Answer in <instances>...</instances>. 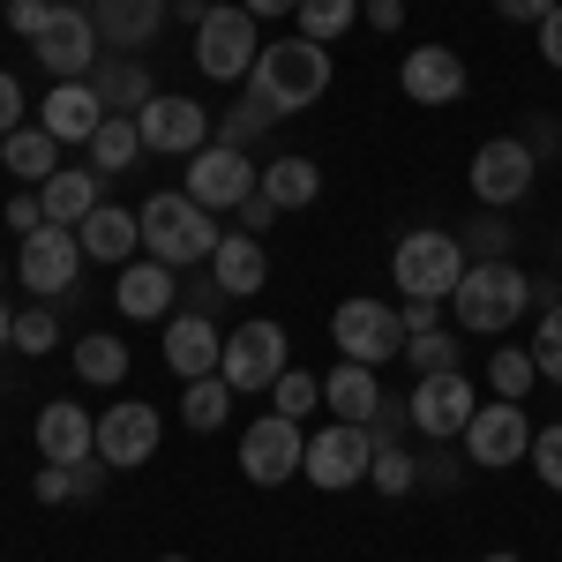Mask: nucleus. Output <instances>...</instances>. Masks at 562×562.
Listing matches in <instances>:
<instances>
[{"label":"nucleus","instance_id":"nucleus-30","mask_svg":"<svg viewBox=\"0 0 562 562\" xmlns=\"http://www.w3.org/2000/svg\"><path fill=\"white\" fill-rule=\"evenodd\" d=\"M262 195H270L278 211H307V203L323 195V166L301 158V150H293V158H270V166H262Z\"/></svg>","mask_w":562,"mask_h":562},{"label":"nucleus","instance_id":"nucleus-16","mask_svg":"<svg viewBox=\"0 0 562 562\" xmlns=\"http://www.w3.org/2000/svg\"><path fill=\"white\" fill-rule=\"evenodd\" d=\"M301 458H307V428L285 420V413H262L256 428L240 435V473L256 480V487H285V480L301 473Z\"/></svg>","mask_w":562,"mask_h":562},{"label":"nucleus","instance_id":"nucleus-61","mask_svg":"<svg viewBox=\"0 0 562 562\" xmlns=\"http://www.w3.org/2000/svg\"><path fill=\"white\" fill-rule=\"evenodd\" d=\"M0 285H8V262H0Z\"/></svg>","mask_w":562,"mask_h":562},{"label":"nucleus","instance_id":"nucleus-20","mask_svg":"<svg viewBox=\"0 0 562 562\" xmlns=\"http://www.w3.org/2000/svg\"><path fill=\"white\" fill-rule=\"evenodd\" d=\"M217 360H225L217 323L195 315V307H173V315H166V368H173L180 383H195V375H217Z\"/></svg>","mask_w":562,"mask_h":562},{"label":"nucleus","instance_id":"nucleus-48","mask_svg":"<svg viewBox=\"0 0 562 562\" xmlns=\"http://www.w3.org/2000/svg\"><path fill=\"white\" fill-rule=\"evenodd\" d=\"M360 15H368V31H375V38L405 31V0H360Z\"/></svg>","mask_w":562,"mask_h":562},{"label":"nucleus","instance_id":"nucleus-39","mask_svg":"<svg viewBox=\"0 0 562 562\" xmlns=\"http://www.w3.org/2000/svg\"><path fill=\"white\" fill-rule=\"evenodd\" d=\"M458 240H465V262H510V225H503V211L473 217Z\"/></svg>","mask_w":562,"mask_h":562},{"label":"nucleus","instance_id":"nucleus-25","mask_svg":"<svg viewBox=\"0 0 562 562\" xmlns=\"http://www.w3.org/2000/svg\"><path fill=\"white\" fill-rule=\"evenodd\" d=\"M390 390L375 383V368H360V360H338L330 375H323V405H330V420H352V428H368L375 413H383Z\"/></svg>","mask_w":562,"mask_h":562},{"label":"nucleus","instance_id":"nucleus-56","mask_svg":"<svg viewBox=\"0 0 562 562\" xmlns=\"http://www.w3.org/2000/svg\"><path fill=\"white\" fill-rule=\"evenodd\" d=\"M240 8H248V15H256V23H262V15H293L301 0H240Z\"/></svg>","mask_w":562,"mask_h":562},{"label":"nucleus","instance_id":"nucleus-8","mask_svg":"<svg viewBox=\"0 0 562 562\" xmlns=\"http://www.w3.org/2000/svg\"><path fill=\"white\" fill-rule=\"evenodd\" d=\"M368 465H375V435L352 428V420H330V428L307 435L301 480H315L323 495H346V487H360V480H368Z\"/></svg>","mask_w":562,"mask_h":562},{"label":"nucleus","instance_id":"nucleus-23","mask_svg":"<svg viewBox=\"0 0 562 562\" xmlns=\"http://www.w3.org/2000/svg\"><path fill=\"white\" fill-rule=\"evenodd\" d=\"M397 83H405L413 105H458L465 98V60L450 45H413L405 68H397Z\"/></svg>","mask_w":562,"mask_h":562},{"label":"nucleus","instance_id":"nucleus-18","mask_svg":"<svg viewBox=\"0 0 562 562\" xmlns=\"http://www.w3.org/2000/svg\"><path fill=\"white\" fill-rule=\"evenodd\" d=\"M113 307L128 315V323H166L180 307V278L173 262L143 256V262H121V285H113Z\"/></svg>","mask_w":562,"mask_h":562},{"label":"nucleus","instance_id":"nucleus-37","mask_svg":"<svg viewBox=\"0 0 562 562\" xmlns=\"http://www.w3.org/2000/svg\"><path fill=\"white\" fill-rule=\"evenodd\" d=\"M368 480H375L383 495H413V487H420V458H413V450H397V442H375Z\"/></svg>","mask_w":562,"mask_h":562},{"label":"nucleus","instance_id":"nucleus-54","mask_svg":"<svg viewBox=\"0 0 562 562\" xmlns=\"http://www.w3.org/2000/svg\"><path fill=\"white\" fill-rule=\"evenodd\" d=\"M540 60H548V68H562V0H555V15L540 23Z\"/></svg>","mask_w":562,"mask_h":562},{"label":"nucleus","instance_id":"nucleus-40","mask_svg":"<svg viewBox=\"0 0 562 562\" xmlns=\"http://www.w3.org/2000/svg\"><path fill=\"white\" fill-rule=\"evenodd\" d=\"M53 346H60V315H53V307H23V315H15V352L38 360V352H53Z\"/></svg>","mask_w":562,"mask_h":562},{"label":"nucleus","instance_id":"nucleus-1","mask_svg":"<svg viewBox=\"0 0 562 562\" xmlns=\"http://www.w3.org/2000/svg\"><path fill=\"white\" fill-rule=\"evenodd\" d=\"M256 105L270 121H285V113H307V105H323V90H330V45L315 38H270L256 53Z\"/></svg>","mask_w":562,"mask_h":562},{"label":"nucleus","instance_id":"nucleus-3","mask_svg":"<svg viewBox=\"0 0 562 562\" xmlns=\"http://www.w3.org/2000/svg\"><path fill=\"white\" fill-rule=\"evenodd\" d=\"M525 307H532V278H525L518 262H465V278L450 293L458 330H473V338H503Z\"/></svg>","mask_w":562,"mask_h":562},{"label":"nucleus","instance_id":"nucleus-21","mask_svg":"<svg viewBox=\"0 0 562 562\" xmlns=\"http://www.w3.org/2000/svg\"><path fill=\"white\" fill-rule=\"evenodd\" d=\"M105 121H113V113H105V98L90 83H53L38 98V128L53 135V143H83L90 150V135L105 128Z\"/></svg>","mask_w":562,"mask_h":562},{"label":"nucleus","instance_id":"nucleus-27","mask_svg":"<svg viewBox=\"0 0 562 562\" xmlns=\"http://www.w3.org/2000/svg\"><path fill=\"white\" fill-rule=\"evenodd\" d=\"M90 90L105 98V113H143L158 90H150V60H135V53H105L98 68H90Z\"/></svg>","mask_w":562,"mask_h":562},{"label":"nucleus","instance_id":"nucleus-58","mask_svg":"<svg viewBox=\"0 0 562 562\" xmlns=\"http://www.w3.org/2000/svg\"><path fill=\"white\" fill-rule=\"evenodd\" d=\"M480 562H525V555H480Z\"/></svg>","mask_w":562,"mask_h":562},{"label":"nucleus","instance_id":"nucleus-46","mask_svg":"<svg viewBox=\"0 0 562 562\" xmlns=\"http://www.w3.org/2000/svg\"><path fill=\"white\" fill-rule=\"evenodd\" d=\"M31 495H38V503H68V495H76V465H38Z\"/></svg>","mask_w":562,"mask_h":562},{"label":"nucleus","instance_id":"nucleus-41","mask_svg":"<svg viewBox=\"0 0 562 562\" xmlns=\"http://www.w3.org/2000/svg\"><path fill=\"white\" fill-rule=\"evenodd\" d=\"M405 360H413V375H442V368H458V338H450V330L405 338Z\"/></svg>","mask_w":562,"mask_h":562},{"label":"nucleus","instance_id":"nucleus-7","mask_svg":"<svg viewBox=\"0 0 562 562\" xmlns=\"http://www.w3.org/2000/svg\"><path fill=\"white\" fill-rule=\"evenodd\" d=\"M473 195L480 211H510V203H525L532 195V180H540V158H532V143L525 135H487L473 150Z\"/></svg>","mask_w":562,"mask_h":562},{"label":"nucleus","instance_id":"nucleus-28","mask_svg":"<svg viewBox=\"0 0 562 562\" xmlns=\"http://www.w3.org/2000/svg\"><path fill=\"white\" fill-rule=\"evenodd\" d=\"M0 166L23 180V188H45V180L60 173V143L45 128H15V135H0Z\"/></svg>","mask_w":562,"mask_h":562},{"label":"nucleus","instance_id":"nucleus-47","mask_svg":"<svg viewBox=\"0 0 562 562\" xmlns=\"http://www.w3.org/2000/svg\"><path fill=\"white\" fill-rule=\"evenodd\" d=\"M405 428H413V413H405V397H383V413L368 420V435H375V442H397Z\"/></svg>","mask_w":562,"mask_h":562},{"label":"nucleus","instance_id":"nucleus-19","mask_svg":"<svg viewBox=\"0 0 562 562\" xmlns=\"http://www.w3.org/2000/svg\"><path fill=\"white\" fill-rule=\"evenodd\" d=\"M166 15H173V0H90V23H98L105 53H135V60L166 31Z\"/></svg>","mask_w":562,"mask_h":562},{"label":"nucleus","instance_id":"nucleus-11","mask_svg":"<svg viewBox=\"0 0 562 562\" xmlns=\"http://www.w3.org/2000/svg\"><path fill=\"white\" fill-rule=\"evenodd\" d=\"M405 413H413V428L428 435V442H458L465 420L480 413V390H473L465 368H442V375H420V383H413Z\"/></svg>","mask_w":562,"mask_h":562},{"label":"nucleus","instance_id":"nucleus-10","mask_svg":"<svg viewBox=\"0 0 562 562\" xmlns=\"http://www.w3.org/2000/svg\"><path fill=\"white\" fill-rule=\"evenodd\" d=\"M135 128H143V150H158V158H195L203 143H217V121L203 98H173V90H158L143 113H135Z\"/></svg>","mask_w":562,"mask_h":562},{"label":"nucleus","instance_id":"nucleus-22","mask_svg":"<svg viewBox=\"0 0 562 562\" xmlns=\"http://www.w3.org/2000/svg\"><path fill=\"white\" fill-rule=\"evenodd\" d=\"M38 458L45 465H83V458H98V413H83L76 397H53L38 413Z\"/></svg>","mask_w":562,"mask_h":562},{"label":"nucleus","instance_id":"nucleus-29","mask_svg":"<svg viewBox=\"0 0 562 562\" xmlns=\"http://www.w3.org/2000/svg\"><path fill=\"white\" fill-rule=\"evenodd\" d=\"M38 195H45V217H53V225H83V217L98 211V203H105V195H98V173H90V166H60V173L45 180Z\"/></svg>","mask_w":562,"mask_h":562},{"label":"nucleus","instance_id":"nucleus-62","mask_svg":"<svg viewBox=\"0 0 562 562\" xmlns=\"http://www.w3.org/2000/svg\"><path fill=\"white\" fill-rule=\"evenodd\" d=\"M0 15H8V0H0Z\"/></svg>","mask_w":562,"mask_h":562},{"label":"nucleus","instance_id":"nucleus-44","mask_svg":"<svg viewBox=\"0 0 562 562\" xmlns=\"http://www.w3.org/2000/svg\"><path fill=\"white\" fill-rule=\"evenodd\" d=\"M8 225H15V240H31V233H38V225H53V217H45V195L38 188H15V195H8Z\"/></svg>","mask_w":562,"mask_h":562},{"label":"nucleus","instance_id":"nucleus-63","mask_svg":"<svg viewBox=\"0 0 562 562\" xmlns=\"http://www.w3.org/2000/svg\"><path fill=\"white\" fill-rule=\"evenodd\" d=\"M203 8H217V0H203Z\"/></svg>","mask_w":562,"mask_h":562},{"label":"nucleus","instance_id":"nucleus-43","mask_svg":"<svg viewBox=\"0 0 562 562\" xmlns=\"http://www.w3.org/2000/svg\"><path fill=\"white\" fill-rule=\"evenodd\" d=\"M262 128H270V113H262L256 98H248V105H233V113L217 121V143H233V150H248V143H262Z\"/></svg>","mask_w":562,"mask_h":562},{"label":"nucleus","instance_id":"nucleus-45","mask_svg":"<svg viewBox=\"0 0 562 562\" xmlns=\"http://www.w3.org/2000/svg\"><path fill=\"white\" fill-rule=\"evenodd\" d=\"M8 23H15V38H45V23H53V0H8Z\"/></svg>","mask_w":562,"mask_h":562},{"label":"nucleus","instance_id":"nucleus-53","mask_svg":"<svg viewBox=\"0 0 562 562\" xmlns=\"http://www.w3.org/2000/svg\"><path fill=\"white\" fill-rule=\"evenodd\" d=\"M15 128H23V83L0 68V135H15Z\"/></svg>","mask_w":562,"mask_h":562},{"label":"nucleus","instance_id":"nucleus-14","mask_svg":"<svg viewBox=\"0 0 562 562\" xmlns=\"http://www.w3.org/2000/svg\"><path fill=\"white\" fill-rule=\"evenodd\" d=\"M458 442H465V465L503 473V465H525V458H532V420H525V405L495 397V405H480L473 420H465Z\"/></svg>","mask_w":562,"mask_h":562},{"label":"nucleus","instance_id":"nucleus-2","mask_svg":"<svg viewBox=\"0 0 562 562\" xmlns=\"http://www.w3.org/2000/svg\"><path fill=\"white\" fill-rule=\"evenodd\" d=\"M143 256L173 262V270H188V262H211L217 240H225V225H211V211L188 195V188H166V195H143Z\"/></svg>","mask_w":562,"mask_h":562},{"label":"nucleus","instance_id":"nucleus-38","mask_svg":"<svg viewBox=\"0 0 562 562\" xmlns=\"http://www.w3.org/2000/svg\"><path fill=\"white\" fill-rule=\"evenodd\" d=\"M532 368H540V383L562 390V301L540 307V330H532Z\"/></svg>","mask_w":562,"mask_h":562},{"label":"nucleus","instance_id":"nucleus-50","mask_svg":"<svg viewBox=\"0 0 562 562\" xmlns=\"http://www.w3.org/2000/svg\"><path fill=\"white\" fill-rule=\"evenodd\" d=\"M397 315H405V338H428V330H442V301H405Z\"/></svg>","mask_w":562,"mask_h":562},{"label":"nucleus","instance_id":"nucleus-42","mask_svg":"<svg viewBox=\"0 0 562 562\" xmlns=\"http://www.w3.org/2000/svg\"><path fill=\"white\" fill-rule=\"evenodd\" d=\"M532 473H540V487H555L562 495V420L555 428H532V458H525Z\"/></svg>","mask_w":562,"mask_h":562},{"label":"nucleus","instance_id":"nucleus-51","mask_svg":"<svg viewBox=\"0 0 562 562\" xmlns=\"http://www.w3.org/2000/svg\"><path fill=\"white\" fill-rule=\"evenodd\" d=\"M420 487H458V458H450V442H435V458H420Z\"/></svg>","mask_w":562,"mask_h":562},{"label":"nucleus","instance_id":"nucleus-15","mask_svg":"<svg viewBox=\"0 0 562 562\" xmlns=\"http://www.w3.org/2000/svg\"><path fill=\"white\" fill-rule=\"evenodd\" d=\"M158 405H143V397H121V405H105L98 413V458L113 465V473H135V465H150L158 458Z\"/></svg>","mask_w":562,"mask_h":562},{"label":"nucleus","instance_id":"nucleus-24","mask_svg":"<svg viewBox=\"0 0 562 562\" xmlns=\"http://www.w3.org/2000/svg\"><path fill=\"white\" fill-rule=\"evenodd\" d=\"M76 240H83V262H135L143 256V217L135 211H121V203H98V211L76 225Z\"/></svg>","mask_w":562,"mask_h":562},{"label":"nucleus","instance_id":"nucleus-4","mask_svg":"<svg viewBox=\"0 0 562 562\" xmlns=\"http://www.w3.org/2000/svg\"><path fill=\"white\" fill-rule=\"evenodd\" d=\"M458 278H465V240H458L450 225H413V233H397V248H390V285H397L405 301H450Z\"/></svg>","mask_w":562,"mask_h":562},{"label":"nucleus","instance_id":"nucleus-26","mask_svg":"<svg viewBox=\"0 0 562 562\" xmlns=\"http://www.w3.org/2000/svg\"><path fill=\"white\" fill-rule=\"evenodd\" d=\"M262 278H270V248H262L256 233H225L217 240V256H211V285H225L233 301H248V293H262Z\"/></svg>","mask_w":562,"mask_h":562},{"label":"nucleus","instance_id":"nucleus-55","mask_svg":"<svg viewBox=\"0 0 562 562\" xmlns=\"http://www.w3.org/2000/svg\"><path fill=\"white\" fill-rule=\"evenodd\" d=\"M525 143H532V158H555V150H562V128H555V121H540Z\"/></svg>","mask_w":562,"mask_h":562},{"label":"nucleus","instance_id":"nucleus-59","mask_svg":"<svg viewBox=\"0 0 562 562\" xmlns=\"http://www.w3.org/2000/svg\"><path fill=\"white\" fill-rule=\"evenodd\" d=\"M53 8H83V0H53Z\"/></svg>","mask_w":562,"mask_h":562},{"label":"nucleus","instance_id":"nucleus-5","mask_svg":"<svg viewBox=\"0 0 562 562\" xmlns=\"http://www.w3.org/2000/svg\"><path fill=\"white\" fill-rule=\"evenodd\" d=\"M256 53H262V23L240 8V0H217L211 15L195 23V68H203L211 83L256 76Z\"/></svg>","mask_w":562,"mask_h":562},{"label":"nucleus","instance_id":"nucleus-57","mask_svg":"<svg viewBox=\"0 0 562 562\" xmlns=\"http://www.w3.org/2000/svg\"><path fill=\"white\" fill-rule=\"evenodd\" d=\"M8 346H15V307L0 301V352H8Z\"/></svg>","mask_w":562,"mask_h":562},{"label":"nucleus","instance_id":"nucleus-33","mask_svg":"<svg viewBox=\"0 0 562 562\" xmlns=\"http://www.w3.org/2000/svg\"><path fill=\"white\" fill-rule=\"evenodd\" d=\"M180 420L195 435L225 428V420H233V383H225V375H195V383L180 390Z\"/></svg>","mask_w":562,"mask_h":562},{"label":"nucleus","instance_id":"nucleus-17","mask_svg":"<svg viewBox=\"0 0 562 562\" xmlns=\"http://www.w3.org/2000/svg\"><path fill=\"white\" fill-rule=\"evenodd\" d=\"M76 278H83V240H76V225H38V233L23 240V285L45 293V301H60Z\"/></svg>","mask_w":562,"mask_h":562},{"label":"nucleus","instance_id":"nucleus-6","mask_svg":"<svg viewBox=\"0 0 562 562\" xmlns=\"http://www.w3.org/2000/svg\"><path fill=\"white\" fill-rule=\"evenodd\" d=\"M330 346L346 352V360H360V368L405 360V315H397L390 301L352 293V301H338V315H330Z\"/></svg>","mask_w":562,"mask_h":562},{"label":"nucleus","instance_id":"nucleus-13","mask_svg":"<svg viewBox=\"0 0 562 562\" xmlns=\"http://www.w3.org/2000/svg\"><path fill=\"white\" fill-rule=\"evenodd\" d=\"M31 53H38V68L53 83H90V68L105 60V38L90 23V8H53V23H45V38Z\"/></svg>","mask_w":562,"mask_h":562},{"label":"nucleus","instance_id":"nucleus-35","mask_svg":"<svg viewBox=\"0 0 562 562\" xmlns=\"http://www.w3.org/2000/svg\"><path fill=\"white\" fill-rule=\"evenodd\" d=\"M293 15H301V38L330 45V38H346L352 23H360V0H301Z\"/></svg>","mask_w":562,"mask_h":562},{"label":"nucleus","instance_id":"nucleus-34","mask_svg":"<svg viewBox=\"0 0 562 562\" xmlns=\"http://www.w3.org/2000/svg\"><path fill=\"white\" fill-rule=\"evenodd\" d=\"M540 383V368H532V346H495V360H487V390L495 397H510V405H525V390Z\"/></svg>","mask_w":562,"mask_h":562},{"label":"nucleus","instance_id":"nucleus-9","mask_svg":"<svg viewBox=\"0 0 562 562\" xmlns=\"http://www.w3.org/2000/svg\"><path fill=\"white\" fill-rule=\"evenodd\" d=\"M293 360H285V323H240L233 338H225V360H217V375L233 383V397H262V390L278 383Z\"/></svg>","mask_w":562,"mask_h":562},{"label":"nucleus","instance_id":"nucleus-12","mask_svg":"<svg viewBox=\"0 0 562 562\" xmlns=\"http://www.w3.org/2000/svg\"><path fill=\"white\" fill-rule=\"evenodd\" d=\"M256 188H262V166L248 150H233V143H203V150L188 158V195H195L203 211H240Z\"/></svg>","mask_w":562,"mask_h":562},{"label":"nucleus","instance_id":"nucleus-36","mask_svg":"<svg viewBox=\"0 0 562 562\" xmlns=\"http://www.w3.org/2000/svg\"><path fill=\"white\" fill-rule=\"evenodd\" d=\"M315 405H323V383H315L307 368H285V375L270 383V413H285V420H301V428H307Z\"/></svg>","mask_w":562,"mask_h":562},{"label":"nucleus","instance_id":"nucleus-32","mask_svg":"<svg viewBox=\"0 0 562 562\" xmlns=\"http://www.w3.org/2000/svg\"><path fill=\"white\" fill-rule=\"evenodd\" d=\"M135 158H143V128H135L128 113H113L105 128L90 135V173H135Z\"/></svg>","mask_w":562,"mask_h":562},{"label":"nucleus","instance_id":"nucleus-52","mask_svg":"<svg viewBox=\"0 0 562 562\" xmlns=\"http://www.w3.org/2000/svg\"><path fill=\"white\" fill-rule=\"evenodd\" d=\"M495 15H503V23H532V31H540V23L555 15V0H495Z\"/></svg>","mask_w":562,"mask_h":562},{"label":"nucleus","instance_id":"nucleus-60","mask_svg":"<svg viewBox=\"0 0 562 562\" xmlns=\"http://www.w3.org/2000/svg\"><path fill=\"white\" fill-rule=\"evenodd\" d=\"M158 562H188V555H158Z\"/></svg>","mask_w":562,"mask_h":562},{"label":"nucleus","instance_id":"nucleus-49","mask_svg":"<svg viewBox=\"0 0 562 562\" xmlns=\"http://www.w3.org/2000/svg\"><path fill=\"white\" fill-rule=\"evenodd\" d=\"M278 217H285V211H278V203H270V195H262V188H256V195L240 203V233H256V240H262V233H270Z\"/></svg>","mask_w":562,"mask_h":562},{"label":"nucleus","instance_id":"nucleus-31","mask_svg":"<svg viewBox=\"0 0 562 562\" xmlns=\"http://www.w3.org/2000/svg\"><path fill=\"white\" fill-rule=\"evenodd\" d=\"M76 375H83L90 390H121L128 383V346H121L113 330H83V338H76Z\"/></svg>","mask_w":562,"mask_h":562}]
</instances>
